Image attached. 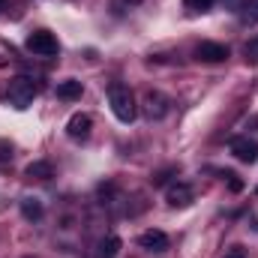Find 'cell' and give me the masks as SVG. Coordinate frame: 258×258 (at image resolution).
<instances>
[{"label":"cell","mask_w":258,"mask_h":258,"mask_svg":"<svg viewBox=\"0 0 258 258\" xmlns=\"http://www.w3.org/2000/svg\"><path fill=\"white\" fill-rule=\"evenodd\" d=\"M57 96H60V99H78V96H81V81H75V78L60 81V84H57Z\"/></svg>","instance_id":"12"},{"label":"cell","mask_w":258,"mask_h":258,"mask_svg":"<svg viewBox=\"0 0 258 258\" xmlns=\"http://www.w3.org/2000/svg\"><path fill=\"white\" fill-rule=\"evenodd\" d=\"M3 3H6V0H0V9H3Z\"/></svg>","instance_id":"19"},{"label":"cell","mask_w":258,"mask_h":258,"mask_svg":"<svg viewBox=\"0 0 258 258\" xmlns=\"http://www.w3.org/2000/svg\"><path fill=\"white\" fill-rule=\"evenodd\" d=\"M24 174L33 177V180H48V177H51V165H48V162H30Z\"/></svg>","instance_id":"13"},{"label":"cell","mask_w":258,"mask_h":258,"mask_svg":"<svg viewBox=\"0 0 258 258\" xmlns=\"http://www.w3.org/2000/svg\"><path fill=\"white\" fill-rule=\"evenodd\" d=\"M225 177H228V186H231V192H240V189H243V180H240L237 174H231V171H225Z\"/></svg>","instance_id":"17"},{"label":"cell","mask_w":258,"mask_h":258,"mask_svg":"<svg viewBox=\"0 0 258 258\" xmlns=\"http://www.w3.org/2000/svg\"><path fill=\"white\" fill-rule=\"evenodd\" d=\"M231 153L240 159V162H258V141L255 138H234L231 141Z\"/></svg>","instance_id":"6"},{"label":"cell","mask_w":258,"mask_h":258,"mask_svg":"<svg viewBox=\"0 0 258 258\" xmlns=\"http://www.w3.org/2000/svg\"><path fill=\"white\" fill-rule=\"evenodd\" d=\"M27 51H30V54H39V57H54V54H57V39H54V33H48V30L30 33V36H27Z\"/></svg>","instance_id":"3"},{"label":"cell","mask_w":258,"mask_h":258,"mask_svg":"<svg viewBox=\"0 0 258 258\" xmlns=\"http://www.w3.org/2000/svg\"><path fill=\"white\" fill-rule=\"evenodd\" d=\"M21 213L24 219H42V201L39 198H21Z\"/></svg>","instance_id":"10"},{"label":"cell","mask_w":258,"mask_h":258,"mask_svg":"<svg viewBox=\"0 0 258 258\" xmlns=\"http://www.w3.org/2000/svg\"><path fill=\"white\" fill-rule=\"evenodd\" d=\"M195 57H198L201 63H222V60L228 57V48L219 45V42H201V45L195 48Z\"/></svg>","instance_id":"5"},{"label":"cell","mask_w":258,"mask_h":258,"mask_svg":"<svg viewBox=\"0 0 258 258\" xmlns=\"http://www.w3.org/2000/svg\"><path fill=\"white\" fill-rule=\"evenodd\" d=\"M243 24H258V0H252L243 12Z\"/></svg>","instance_id":"15"},{"label":"cell","mask_w":258,"mask_h":258,"mask_svg":"<svg viewBox=\"0 0 258 258\" xmlns=\"http://www.w3.org/2000/svg\"><path fill=\"white\" fill-rule=\"evenodd\" d=\"M108 105H111V111H114V117L120 123H132L135 114H138L135 96H132V90H129L126 84H111L108 87Z\"/></svg>","instance_id":"1"},{"label":"cell","mask_w":258,"mask_h":258,"mask_svg":"<svg viewBox=\"0 0 258 258\" xmlns=\"http://www.w3.org/2000/svg\"><path fill=\"white\" fill-rule=\"evenodd\" d=\"M192 198H195V192H192L189 183H171L168 192H165V201H168L171 207H189Z\"/></svg>","instance_id":"8"},{"label":"cell","mask_w":258,"mask_h":258,"mask_svg":"<svg viewBox=\"0 0 258 258\" xmlns=\"http://www.w3.org/2000/svg\"><path fill=\"white\" fill-rule=\"evenodd\" d=\"M90 129H93V117L90 114H72L69 123H66V135L75 138V141H84L90 135Z\"/></svg>","instance_id":"7"},{"label":"cell","mask_w":258,"mask_h":258,"mask_svg":"<svg viewBox=\"0 0 258 258\" xmlns=\"http://www.w3.org/2000/svg\"><path fill=\"white\" fill-rule=\"evenodd\" d=\"M138 243H141V249H147V252H165V249H168V234L159 231V228H150V231H144V234L138 237Z\"/></svg>","instance_id":"9"},{"label":"cell","mask_w":258,"mask_h":258,"mask_svg":"<svg viewBox=\"0 0 258 258\" xmlns=\"http://www.w3.org/2000/svg\"><path fill=\"white\" fill-rule=\"evenodd\" d=\"M27 258H33V255H27Z\"/></svg>","instance_id":"20"},{"label":"cell","mask_w":258,"mask_h":258,"mask_svg":"<svg viewBox=\"0 0 258 258\" xmlns=\"http://www.w3.org/2000/svg\"><path fill=\"white\" fill-rule=\"evenodd\" d=\"M144 111H147L150 120H162V117L171 111V99H168L165 93H159V90H150V93L144 96Z\"/></svg>","instance_id":"4"},{"label":"cell","mask_w":258,"mask_h":258,"mask_svg":"<svg viewBox=\"0 0 258 258\" xmlns=\"http://www.w3.org/2000/svg\"><path fill=\"white\" fill-rule=\"evenodd\" d=\"M243 54H246V60H249V63L258 66V36H252V39L243 45Z\"/></svg>","instance_id":"14"},{"label":"cell","mask_w":258,"mask_h":258,"mask_svg":"<svg viewBox=\"0 0 258 258\" xmlns=\"http://www.w3.org/2000/svg\"><path fill=\"white\" fill-rule=\"evenodd\" d=\"M222 258H246V252H243V246H231Z\"/></svg>","instance_id":"18"},{"label":"cell","mask_w":258,"mask_h":258,"mask_svg":"<svg viewBox=\"0 0 258 258\" xmlns=\"http://www.w3.org/2000/svg\"><path fill=\"white\" fill-rule=\"evenodd\" d=\"M6 99H9V105H15V108H27V105L36 99V84H33V78H27V75L12 78L9 87H6Z\"/></svg>","instance_id":"2"},{"label":"cell","mask_w":258,"mask_h":258,"mask_svg":"<svg viewBox=\"0 0 258 258\" xmlns=\"http://www.w3.org/2000/svg\"><path fill=\"white\" fill-rule=\"evenodd\" d=\"M216 0H186V6L189 9H195V12H204V9H210Z\"/></svg>","instance_id":"16"},{"label":"cell","mask_w":258,"mask_h":258,"mask_svg":"<svg viewBox=\"0 0 258 258\" xmlns=\"http://www.w3.org/2000/svg\"><path fill=\"white\" fill-rule=\"evenodd\" d=\"M120 237L117 234H108L102 243H99V258H117V252H120Z\"/></svg>","instance_id":"11"}]
</instances>
